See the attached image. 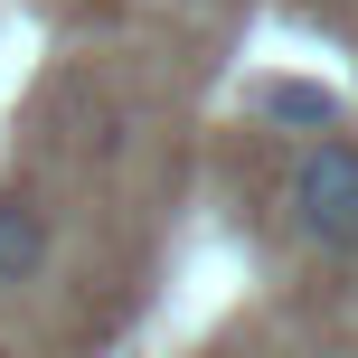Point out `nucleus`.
I'll list each match as a JSON object with an SVG mask.
<instances>
[{"label": "nucleus", "mask_w": 358, "mask_h": 358, "mask_svg": "<svg viewBox=\"0 0 358 358\" xmlns=\"http://www.w3.org/2000/svg\"><path fill=\"white\" fill-rule=\"evenodd\" d=\"M283 208H292V227L321 255H358V142H311L292 161Z\"/></svg>", "instance_id": "f257e3e1"}, {"label": "nucleus", "mask_w": 358, "mask_h": 358, "mask_svg": "<svg viewBox=\"0 0 358 358\" xmlns=\"http://www.w3.org/2000/svg\"><path fill=\"white\" fill-rule=\"evenodd\" d=\"M38 273H48V208L19 198V189H0V292L38 283Z\"/></svg>", "instance_id": "f03ea898"}, {"label": "nucleus", "mask_w": 358, "mask_h": 358, "mask_svg": "<svg viewBox=\"0 0 358 358\" xmlns=\"http://www.w3.org/2000/svg\"><path fill=\"white\" fill-rule=\"evenodd\" d=\"M255 104H264L273 123H292V132H330V123H340V94H330V85H264Z\"/></svg>", "instance_id": "7ed1b4c3"}]
</instances>
